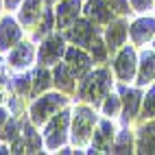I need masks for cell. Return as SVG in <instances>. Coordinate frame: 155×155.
I'll return each mask as SVG.
<instances>
[{
    "instance_id": "cell-1",
    "label": "cell",
    "mask_w": 155,
    "mask_h": 155,
    "mask_svg": "<svg viewBox=\"0 0 155 155\" xmlns=\"http://www.w3.org/2000/svg\"><path fill=\"white\" fill-rule=\"evenodd\" d=\"M111 70L109 68H98V70H90L83 79H79L77 85V98L87 103V105L101 107L103 98L109 94L111 90Z\"/></svg>"
},
{
    "instance_id": "cell-2",
    "label": "cell",
    "mask_w": 155,
    "mask_h": 155,
    "mask_svg": "<svg viewBox=\"0 0 155 155\" xmlns=\"http://www.w3.org/2000/svg\"><path fill=\"white\" fill-rule=\"evenodd\" d=\"M96 107L94 105H77L72 109V120H70V142L77 149H83L92 142L96 129Z\"/></svg>"
},
{
    "instance_id": "cell-3",
    "label": "cell",
    "mask_w": 155,
    "mask_h": 155,
    "mask_svg": "<svg viewBox=\"0 0 155 155\" xmlns=\"http://www.w3.org/2000/svg\"><path fill=\"white\" fill-rule=\"evenodd\" d=\"M68 105V98L64 92H46V94H39L28 107V118L35 127H42L55 116V114Z\"/></svg>"
},
{
    "instance_id": "cell-4",
    "label": "cell",
    "mask_w": 155,
    "mask_h": 155,
    "mask_svg": "<svg viewBox=\"0 0 155 155\" xmlns=\"http://www.w3.org/2000/svg\"><path fill=\"white\" fill-rule=\"evenodd\" d=\"M70 120H72V109L66 105L44 125V147L48 151H57L61 147H66V142L70 138L68 136L70 133Z\"/></svg>"
},
{
    "instance_id": "cell-5",
    "label": "cell",
    "mask_w": 155,
    "mask_h": 155,
    "mask_svg": "<svg viewBox=\"0 0 155 155\" xmlns=\"http://www.w3.org/2000/svg\"><path fill=\"white\" fill-rule=\"evenodd\" d=\"M66 35L64 33H50L48 37L42 39V46H39L37 50V61H39V66H48V68H53L55 64H59L61 59H64L66 55Z\"/></svg>"
},
{
    "instance_id": "cell-6",
    "label": "cell",
    "mask_w": 155,
    "mask_h": 155,
    "mask_svg": "<svg viewBox=\"0 0 155 155\" xmlns=\"http://www.w3.org/2000/svg\"><path fill=\"white\" fill-rule=\"evenodd\" d=\"M66 39L70 44H74V46H81V48H90L92 42L101 35V28L98 24H94L92 20L87 18H79L74 24H70L66 28Z\"/></svg>"
},
{
    "instance_id": "cell-7",
    "label": "cell",
    "mask_w": 155,
    "mask_h": 155,
    "mask_svg": "<svg viewBox=\"0 0 155 155\" xmlns=\"http://www.w3.org/2000/svg\"><path fill=\"white\" fill-rule=\"evenodd\" d=\"M114 72L120 83H131L138 74V55L133 46H122L114 59Z\"/></svg>"
},
{
    "instance_id": "cell-8",
    "label": "cell",
    "mask_w": 155,
    "mask_h": 155,
    "mask_svg": "<svg viewBox=\"0 0 155 155\" xmlns=\"http://www.w3.org/2000/svg\"><path fill=\"white\" fill-rule=\"evenodd\" d=\"M118 94H120V101H122V120L127 122H133L140 114V107H142V92L138 87H129L127 83H120L118 81Z\"/></svg>"
},
{
    "instance_id": "cell-9",
    "label": "cell",
    "mask_w": 155,
    "mask_h": 155,
    "mask_svg": "<svg viewBox=\"0 0 155 155\" xmlns=\"http://www.w3.org/2000/svg\"><path fill=\"white\" fill-rule=\"evenodd\" d=\"M116 127L109 118L105 120H98L96 122V129H94V136H92V142H90V153H111V147H114V140H116Z\"/></svg>"
},
{
    "instance_id": "cell-10",
    "label": "cell",
    "mask_w": 155,
    "mask_h": 155,
    "mask_svg": "<svg viewBox=\"0 0 155 155\" xmlns=\"http://www.w3.org/2000/svg\"><path fill=\"white\" fill-rule=\"evenodd\" d=\"M64 61L70 66V70L74 72V77H77V79H83L87 72L92 70V64H94V59H92V55L85 53V48L74 46V44L66 48Z\"/></svg>"
},
{
    "instance_id": "cell-11",
    "label": "cell",
    "mask_w": 155,
    "mask_h": 155,
    "mask_svg": "<svg viewBox=\"0 0 155 155\" xmlns=\"http://www.w3.org/2000/svg\"><path fill=\"white\" fill-rule=\"evenodd\" d=\"M81 13H83L81 0H59V5L55 9V28L66 31L70 24L77 22Z\"/></svg>"
},
{
    "instance_id": "cell-12",
    "label": "cell",
    "mask_w": 155,
    "mask_h": 155,
    "mask_svg": "<svg viewBox=\"0 0 155 155\" xmlns=\"http://www.w3.org/2000/svg\"><path fill=\"white\" fill-rule=\"evenodd\" d=\"M22 24L11 15L0 18V50H11L18 42H22Z\"/></svg>"
},
{
    "instance_id": "cell-13",
    "label": "cell",
    "mask_w": 155,
    "mask_h": 155,
    "mask_svg": "<svg viewBox=\"0 0 155 155\" xmlns=\"http://www.w3.org/2000/svg\"><path fill=\"white\" fill-rule=\"evenodd\" d=\"M35 46L33 42H18L11 50H7V61L15 70H26L35 59Z\"/></svg>"
},
{
    "instance_id": "cell-14",
    "label": "cell",
    "mask_w": 155,
    "mask_h": 155,
    "mask_svg": "<svg viewBox=\"0 0 155 155\" xmlns=\"http://www.w3.org/2000/svg\"><path fill=\"white\" fill-rule=\"evenodd\" d=\"M127 35H129V24L122 20V15H120L118 20L114 18L111 22L107 24V28H105V35H103V39H105V44H107V48H109V53L120 50L122 46H125Z\"/></svg>"
},
{
    "instance_id": "cell-15",
    "label": "cell",
    "mask_w": 155,
    "mask_h": 155,
    "mask_svg": "<svg viewBox=\"0 0 155 155\" xmlns=\"http://www.w3.org/2000/svg\"><path fill=\"white\" fill-rule=\"evenodd\" d=\"M48 0H22V5L18 7V22L24 28H31L39 22Z\"/></svg>"
},
{
    "instance_id": "cell-16",
    "label": "cell",
    "mask_w": 155,
    "mask_h": 155,
    "mask_svg": "<svg viewBox=\"0 0 155 155\" xmlns=\"http://www.w3.org/2000/svg\"><path fill=\"white\" fill-rule=\"evenodd\" d=\"M129 37L136 46H147L155 37V18H138L129 24Z\"/></svg>"
},
{
    "instance_id": "cell-17",
    "label": "cell",
    "mask_w": 155,
    "mask_h": 155,
    "mask_svg": "<svg viewBox=\"0 0 155 155\" xmlns=\"http://www.w3.org/2000/svg\"><path fill=\"white\" fill-rule=\"evenodd\" d=\"M77 77H74V72L70 70V66L66 64H55L53 66V83L59 92H64V94H72V92H77Z\"/></svg>"
},
{
    "instance_id": "cell-18",
    "label": "cell",
    "mask_w": 155,
    "mask_h": 155,
    "mask_svg": "<svg viewBox=\"0 0 155 155\" xmlns=\"http://www.w3.org/2000/svg\"><path fill=\"white\" fill-rule=\"evenodd\" d=\"M136 83H138L140 87H142V85H149V83H155V50L142 48L140 59H138Z\"/></svg>"
},
{
    "instance_id": "cell-19",
    "label": "cell",
    "mask_w": 155,
    "mask_h": 155,
    "mask_svg": "<svg viewBox=\"0 0 155 155\" xmlns=\"http://www.w3.org/2000/svg\"><path fill=\"white\" fill-rule=\"evenodd\" d=\"M83 15L87 20H92L94 24H109L111 20H114V13L109 5L105 2V0H85V5H83Z\"/></svg>"
},
{
    "instance_id": "cell-20",
    "label": "cell",
    "mask_w": 155,
    "mask_h": 155,
    "mask_svg": "<svg viewBox=\"0 0 155 155\" xmlns=\"http://www.w3.org/2000/svg\"><path fill=\"white\" fill-rule=\"evenodd\" d=\"M22 138L26 144V153H39L44 149V138L37 133L31 118H22Z\"/></svg>"
},
{
    "instance_id": "cell-21",
    "label": "cell",
    "mask_w": 155,
    "mask_h": 155,
    "mask_svg": "<svg viewBox=\"0 0 155 155\" xmlns=\"http://www.w3.org/2000/svg\"><path fill=\"white\" fill-rule=\"evenodd\" d=\"M138 153H155V122L147 120V125L138 129V140H136Z\"/></svg>"
},
{
    "instance_id": "cell-22",
    "label": "cell",
    "mask_w": 155,
    "mask_h": 155,
    "mask_svg": "<svg viewBox=\"0 0 155 155\" xmlns=\"http://www.w3.org/2000/svg\"><path fill=\"white\" fill-rule=\"evenodd\" d=\"M53 85V70H48V66H37V70L33 72V90L31 96H39Z\"/></svg>"
},
{
    "instance_id": "cell-23",
    "label": "cell",
    "mask_w": 155,
    "mask_h": 155,
    "mask_svg": "<svg viewBox=\"0 0 155 155\" xmlns=\"http://www.w3.org/2000/svg\"><path fill=\"white\" fill-rule=\"evenodd\" d=\"M53 28H55V11H53V9H50V7L46 5L44 13H42V18H39V22L35 24L33 39H35V42H39V39L48 37L50 33H53Z\"/></svg>"
},
{
    "instance_id": "cell-24",
    "label": "cell",
    "mask_w": 155,
    "mask_h": 155,
    "mask_svg": "<svg viewBox=\"0 0 155 155\" xmlns=\"http://www.w3.org/2000/svg\"><path fill=\"white\" fill-rule=\"evenodd\" d=\"M11 92L18 96H31V90H33V74H28V72H20V74L11 77Z\"/></svg>"
},
{
    "instance_id": "cell-25",
    "label": "cell",
    "mask_w": 155,
    "mask_h": 155,
    "mask_svg": "<svg viewBox=\"0 0 155 155\" xmlns=\"http://www.w3.org/2000/svg\"><path fill=\"white\" fill-rule=\"evenodd\" d=\"M20 133H22V118H15L13 114L9 116V120L5 122V127H2V131H0V140L2 142H13Z\"/></svg>"
},
{
    "instance_id": "cell-26",
    "label": "cell",
    "mask_w": 155,
    "mask_h": 155,
    "mask_svg": "<svg viewBox=\"0 0 155 155\" xmlns=\"http://www.w3.org/2000/svg\"><path fill=\"white\" fill-rule=\"evenodd\" d=\"M111 153H133V133L129 129H122L116 133Z\"/></svg>"
},
{
    "instance_id": "cell-27",
    "label": "cell",
    "mask_w": 155,
    "mask_h": 155,
    "mask_svg": "<svg viewBox=\"0 0 155 155\" xmlns=\"http://www.w3.org/2000/svg\"><path fill=\"white\" fill-rule=\"evenodd\" d=\"M101 109H103V114H105L107 118L118 116V114L122 111V101H120V96H118V94H111V92H109V94L103 98Z\"/></svg>"
},
{
    "instance_id": "cell-28",
    "label": "cell",
    "mask_w": 155,
    "mask_h": 155,
    "mask_svg": "<svg viewBox=\"0 0 155 155\" xmlns=\"http://www.w3.org/2000/svg\"><path fill=\"white\" fill-rule=\"evenodd\" d=\"M140 118L142 120H153L155 118V83L147 92V96H142V107H140Z\"/></svg>"
},
{
    "instance_id": "cell-29",
    "label": "cell",
    "mask_w": 155,
    "mask_h": 155,
    "mask_svg": "<svg viewBox=\"0 0 155 155\" xmlns=\"http://www.w3.org/2000/svg\"><path fill=\"white\" fill-rule=\"evenodd\" d=\"M107 53H109V48L105 44V39L98 35L94 42H92V46H90V55H92V59H94V64H103V61H107Z\"/></svg>"
},
{
    "instance_id": "cell-30",
    "label": "cell",
    "mask_w": 155,
    "mask_h": 155,
    "mask_svg": "<svg viewBox=\"0 0 155 155\" xmlns=\"http://www.w3.org/2000/svg\"><path fill=\"white\" fill-rule=\"evenodd\" d=\"M105 2L109 5V9H111V11L114 13H116V15H129L131 11H129V0H105Z\"/></svg>"
},
{
    "instance_id": "cell-31",
    "label": "cell",
    "mask_w": 155,
    "mask_h": 155,
    "mask_svg": "<svg viewBox=\"0 0 155 155\" xmlns=\"http://www.w3.org/2000/svg\"><path fill=\"white\" fill-rule=\"evenodd\" d=\"M129 5H131V9L136 13H147V11L153 9L155 0H129Z\"/></svg>"
},
{
    "instance_id": "cell-32",
    "label": "cell",
    "mask_w": 155,
    "mask_h": 155,
    "mask_svg": "<svg viewBox=\"0 0 155 155\" xmlns=\"http://www.w3.org/2000/svg\"><path fill=\"white\" fill-rule=\"evenodd\" d=\"M9 116H11V111H9L5 105H0V131H2V127H5V122L9 120Z\"/></svg>"
},
{
    "instance_id": "cell-33",
    "label": "cell",
    "mask_w": 155,
    "mask_h": 155,
    "mask_svg": "<svg viewBox=\"0 0 155 155\" xmlns=\"http://www.w3.org/2000/svg\"><path fill=\"white\" fill-rule=\"evenodd\" d=\"M20 5H22V0H5V9L7 11H15Z\"/></svg>"
},
{
    "instance_id": "cell-34",
    "label": "cell",
    "mask_w": 155,
    "mask_h": 155,
    "mask_svg": "<svg viewBox=\"0 0 155 155\" xmlns=\"http://www.w3.org/2000/svg\"><path fill=\"white\" fill-rule=\"evenodd\" d=\"M5 87H7V85H2V83H0V105H2V103H7V94H5Z\"/></svg>"
},
{
    "instance_id": "cell-35",
    "label": "cell",
    "mask_w": 155,
    "mask_h": 155,
    "mask_svg": "<svg viewBox=\"0 0 155 155\" xmlns=\"http://www.w3.org/2000/svg\"><path fill=\"white\" fill-rule=\"evenodd\" d=\"M2 7H5V0H0V11H2Z\"/></svg>"
},
{
    "instance_id": "cell-36",
    "label": "cell",
    "mask_w": 155,
    "mask_h": 155,
    "mask_svg": "<svg viewBox=\"0 0 155 155\" xmlns=\"http://www.w3.org/2000/svg\"><path fill=\"white\" fill-rule=\"evenodd\" d=\"M153 50H155V37H153Z\"/></svg>"
}]
</instances>
